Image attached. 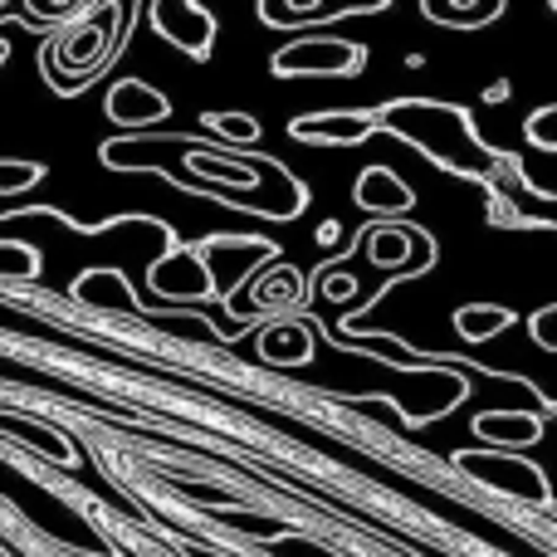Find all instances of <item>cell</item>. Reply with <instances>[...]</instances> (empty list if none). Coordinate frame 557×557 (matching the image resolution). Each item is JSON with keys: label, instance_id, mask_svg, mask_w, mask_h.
I'll use <instances>...</instances> for the list:
<instances>
[{"label": "cell", "instance_id": "obj_1", "mask_svg": "<svg viewBox=\"0 0 557 557\" xmlns=\"http://www.w3.org/2000/svg\"><path fill=\"white\" fill-rule=\"evenodd\" d=\"M152 25L162 29L172 45L191 49V54H206L211 35H215V20L206 15L201 5H186V0H162V5H152Z\"/></svg>", "mask_w": 557, "mask_h": 557}, {"label": "cell", "instance_id": "obj_2", "mask_svg": "<svg viewBox=\"0 0 557 557\" xmlns=\"http://www.w3.org/2000/svg\"><path fill=\"white\" fill-rule=\"evenodd\" d=\"M108 117H117V123H157V117H166V98L157 88H147L143 78H123L108 94Z\"/></svg>", "mask_w": 557, "mask_h": 557}, {"label": "cell", "instance_id": "obj_3", "mask_svg": "<svg viewBox=\"0 0 557 557\" xmlns=\"http://www.w3.org/2000/svg\"><path fill=\"white\" fill-rule=\"evenodd\" d=\"M357 64H362V49L343 45V39H327V49L308 39L304 49H284V54L274 59L278 74H298V69H343L347 74V69H357Z\"/></svg>", "mask_w": 557, "mask_h": 557}, {"label": "cell", "instance_id": "obj_4", "mask_svg": "<svg viewBox=\"0 0 557 557\" xmlns=\"http://www.w3.org/2000/svg\"><path fill=\"white\" fill-rule=\"evenodd\" d=\"M357 201H362L367 211L392 215V211H406L416 196H411V186H406L401 176H392L386 166H372V172H362V182H357Z\"/></svg>", "mask_w": 557, "mask_h": 557}, {"label": "cell", "instance_id": "obj_5", "mask_svg": "<svg viewBox=\"0 0 557 557\" xmlns=\"http://www.w3.org/2000/svg\"><path fill=\"white\" fill-rule=\"evenodd\" d=\"M264 357H274V362H308L313 343H308V333H298V327H278V333L264 337Z\"/></svg>", "mask_w": 557, "mask_h": 557}, {"label": "cell", "instance_id": "obj_6", "mask_svg": "<svg viewBox=\"0 0 557 557\" xmlns=\"http://www.w3.org/2000/svg\"><path fill=\"white\" fill-rule=\"evenodd\" d=\"M499 327H509V313H504V308H465V313H460V333L470 337V343L494 337Z\"/></svg>", "mask_w": 557, "mask_h": 557}, {"label": "cell", "instance_id": "obj_7", "mask_svg": "<svg viewBox=\"0 0 557 557\" xmlns=\"http://www.w3.org/2000/svg\"><path fill=\"white\" fill-rule=\"evenodd\" d=\"M298 137H333V143H352V137L367 133V117H327V123H298Z\"/></svg>", "mask_w": 557, "mask_h": 557}, {"label": "cell", "instance_id": "obj_8", "mask_svg": "<svg viewBox=\"0 0 557 557\" xmlns=\"http://www.w3.org/2000/svg\"><path fill=\"white\" fill-rule=\"evenodd\" d=\"M484 435H504V441H533L539 435V421L533 416H480Z\"/></svg>", "mask_w": 557, "mask_h": 557}, {"label": "cell", "instance_id": "obj_9", "mask_svg": "<svg viewBox=\"0 0 557 557\" xmlns=\"http://www.w3.org/2000/svg\"><path fill=\"white\" fill-rule=\"evenodd\" d=\"M372 260L382 264V270H392V264L406 260V250H411V240H406V231H396V225H386V231H372Z\"/></svg>", "mask_w": 557, "mask_h": 557}, {"label": "cell", "instance_id": "obj_10", "mask_svg": "<svg viewBox=\"0 0 557 557\" xmlns=\"http://www.w3.org/2000/svg\"><path fill=\"white\" fill-rule=\"evenodd\" d=\"M298 294H304V284H298V270H274V284H260L255 288V298L260 304H298Z\"/></svg>", "mask_w": 557, "mask_h": 557}, {"label": "cell", "instance_id": "obj_11", "mask_svg": "<svg viewBox=\"0 0 557 557\" xmlns=\"http://www.w3.org/2000/svg\"><path fill=\"white\" fill-rule=\"evenodd\" d=\"M45 176L39 162H0V196L5 191H20V186H35Z\"/></svg>", "mask_w": 557, "mask_h": 557}, {"label": "cell", "instance_id": "obj_12", "mask_svg": "<svg viewBox=\"0 0 557 557\" xmlns=\"http://www.w3.org/2000/svg\"><path fill=\"white\" fill-rule=\"evenodd\" d=\"M529 143L543 147V152H557V108H543V113L529 117Z\"/></svg>", "mask_w": 557, "mask_h": 557}, {"label": "cell", "instance_id": "obj_13", "mask_svg": "<svg viewBox=\"0 0 557 557\" xmlns=\"http://www.w3.org/2000/svg\"><path fill=\"white\" fill-rule=\"evenodd\" d=\"M211 127H221V133H231V137H245V143L260 133V127H255V117H245V113H215Z\"/></svg>", "mask_w": 557, "mask_h": 557}]
</instances>
